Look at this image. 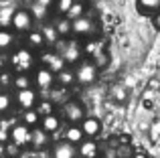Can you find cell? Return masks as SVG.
<instances>
[{
    "label": "cell",
    "mask_w": 160,
    "mask_h": 158,
    "mask_svg": "<svg viewBox=\"0 0 160 158\" xmlns=\"http://www.w3.org/2000/svg\"><path fill=\"white\" fill-rule=\"evenodd\" d=\"M132 154H134L132 146H128V144H126V146L122 144V146L118 148V156H120V158H132Z\"/></svg>",
    "instance_id": "obj_32"
},
{
    "label": "cell",
    "mask_w": 160,
    "mask_h": 158,
    "mask_svg": "<svg viewBox=\"0 0 160 158\" xmlns=\"http://www.w3.org/2000/svg\"><path fill=\"white\" fill-rule=\"evenodd\" d=\"M28 10H31V14H32V18L35 20H47L49 18V8H45V6H41L39 2H35V0H32L31 2V8H28Z\"/></svg>",
    "instance_id": "obj_25"
},
{
    "label": "cell",
    "mask_w": 160,
    "mask_h": 158,
    "mask_svg": "<svg viewBox=\"0 0 160 158\" xmlns=\"http://www.w3.org/2000/svg\"><path fill=\"white\" fill-rule=\"evenodd\" d=\"M35 110L39 111V116L43 118V116L53 114V103H51V101H41V99H39V103L35 106Z\"/></svg>",
    "instance_id": "obj_30"
},
{
    "label": "cell",
    "mask_w": 160,
    "mask_h": 158,
    "mask_svg": "<svg viewBox=\"0 0 160 158\" xmlns=\"http://www.w3.org/2000/svg\"><path fill=\"white\" fill-rule=\"evenodd\" d=\"M55 53L65 61V65H77L83 59V47L77 39H61L55 43Z\"/></svg>",
    "instance_id": "obj_1"
},
{
    "label": "cell",
    "mask_w": 160,
    "mask_h": 158,
    "mask_svg": "<svg viewBox=\"0 0 160 158\" xmlns=\"http://www.w3.org/2000/svg\"><path fill=\"white\" fill-rule=\"evenodd\" d=\"M81 130H83V136L85 138H98L99 134H102V120L99 118H93V116H85V118L81 120Z\"/></svg>",
    "instance_id": "obj_10"
},
{
    "label": "cell",
    "mask_w": 160,
    "mask_h": 158,
    "mask_svg": "<svg viewBox=\"0 0 160 158\" xmlns=\"http://www.w3.org/2000/svg\"><path fill=\"white\" fill-rule=\"evenodd\" d=\"M132 158H148L144 154V152H136V154H132Z\"/></svg>",
    "instance_id": "obj_37"
},
{
    "label": "cell",
    "mask_w": 160,
    "mask_h": 158,
    "mask_svg": "<svg viewBox=\"0 0 160 158\" xmlns=\"http://www.w3.org/2000/svg\"><path fill=\"white\" fill-rule=\"evenodd\" d=\"M12 81H14V73H12L10 69H4V71H0V87L8 89V87H12Z\"/></svg>",
    "instance_id": "obj_29"
},
{
    "label": "cell",
    "mask_w": 160,
    "mask_h": 158,
    "mask_svg": "<svg viewBox=\"0 0 160 158\" xmlns=\"http://www.w3.org/2000/svg\"><path fill=\"white\" fill-rule=\"evenodd\" d=\"M31 130L32 128L24 126L22 122L20 124H14V126H10V142L16 144L18 148L27 146V144H31Z\"/></svg>",
    "instance_id": "obj_9"
},
{
    "label": "cell",
    "mask_w": 160,
    "mask_h": 158,
    "mask_svg": "<svg viewBox=\"0 0 160 158\" xmlns=\"http://www.w3.org/2000/svg\"><path fill=\"white\" fill-rule=\"evenodd\" d=\"M113 95H118V99H124L126 97V91H122L120 87H116V89H113Z\"/></svg>",
    "instance_id": "obj_36"
},
{
    "label": "cell",
    "mask_w": 160,
    "mask_h": 158,
    "mask_svg": "<svg viewBox=\"0 0 160 158\" xmlns=\"http://www.w3.org/2000/svg\"><path fill=\"white\" fill-rule=\"evenodd\" d=\"M53 158H77V146L67 140H59V142L53 144V150H51Z\"/></svg>",
    "instance_id": "obj_11"
},
{
    "label": "cell",
    "mask_w": 160,
    "mask_h": 158,
    "mask_svg": "<svg viewBox=\"0 0 160 158\" xmlns=\"http://www.w3.org/2000/svg\"><path fill=\"white\" fill-rule=\"evenodd\" d=\"M20 120H22L24 126H28V128H37V126H39V122H41V116H39V111L32 107V110H24V111H22V116H20Z\"/></svg>",
    "instance_id": "obj_23"
},
{
    "label": "cell",
    "mask_w": 160,
    "mask_h": 158,
    "mask_svg": "<svg viewBox=\"0 0 160 158\" xmlns=\"http://www.w3.org/2000/svg\"><path fill=\"white\" fill-rule=\"evenodd\" d=\"M91 61H93V65L98 69H103L109 63V57H108L106 51H98V53H93V55H91Z\"/></svg>",
    "instance_id": "obj_28"
},
{
    "label": "cell",
    "mask_w": 160,
    "mask_h": 158,
    "mask_svg": "<svg viewBox=\"0 0 160 158\" xmlns=\"http://www.w3.org/2000/svg\"><path fill=\"white\" fill-rule=\"evenodd\" d=\"M39 103V93H37L35 87H28V89H18L14 93V106H18L20 110H32V107Z\"/></svg>",
    "instance_id": "obj_7"
},
{
    "label": "cell",
    "mask_w": 160,
    "mask_h": 158,
    "mask_svg": "<svg viewBox=\"0 0 160 158\" xmlns=\"http://www.w3.org/2000/svg\"><path fill=\"white\" fill-rule=\"evenodd\" d=\"M14 107V97L8 91H0V116H6Z\"/></svg>",
    "instance_id": "obj_24"
},
{
    "label": "cell",
    "mask_w": 160,
    "mask_h": 158,
    "mask_svg": "<svg viewBox=\"0 0 160 158\" xmlns=\"http://www.w3.org/2000/svg\"><path fill=\"white\" fill-rule=\"evenodd\" d=\"M73 2L75 0H55V12H57L59 16H65L67 12H69V8L73 6Z\"/></svg>",
    "instance_id": "obj_27"
},
{
    "label": "cell",
    "mask_w": 160,
    "mask_h": 158,
    "mask_svg": "<svg viewBox=\"0 0 160 158\" xmlns=\"http://www.w3.org/2000/svg\"><path fill=\"white\" fill-rule=\"evenodd\" d=\"M85 14V2H81V0H75L73 2V6L69 8V12H67V18L69 20H75V18H79V16H83Z\"/></svg>",
    "instance_id": "obj_26"
},
{
    "label": "cell",
    "mask_w": 160,
    "mask_h": 158,
    "mask_svg": "<svg viewBox=\"0 0 160 158\" xmlns=\"http://www.w3.org/2000/svg\"><path fill=\"white\" fill-rule=\"evenodd\" d=\"M49 140H51V134H47L43 128L37 126V128L31 130V146L35 148V150H43V148H47Z\"/></svg>",
    "instance_id": "obj_12"
},
{
    "label": "cell",
    "mask_w": 160,
    "mask_h": 158,
    "mask_svg": "<svg viewBox=\"0 0 160 158\" xmlns=\"http://www.w3.org/2000/svg\"><path fill=\"white\" fill-rule=\"evenodd\" d=\"M43 65H45L47 69H51L53 73H59L61 69H65V67H67L65 61H63V59H61V57H59L55 51H53L49 57H45V59H43Z\"/></svg>",
    "instance_id": "obj_20"
},
{
    "label": "cell",
    "mask_w": 160,
    "mask_h": 158,
    "mask_svg": "<svg viewBox=\"0 0 160 158\" xmlns=\"http://www.w3.org/2000/svg\"><path fill=\"white\" fill-rule=\"evenodd\" d=\"M160 10V0H138V12L142 14H156Z\"/></svg>",
    "instance_id": "obj_22"
},
{
    "label": "cell",
    "mask_w": 160,
    "mask_h": 158,
    "mask_svg": "<svg viewBox=\"0 0 160 158\" xmlns=\"http://www.w3.org/2000/svg\"><path fill=\"white\" fill-rule=\"evenodd\" d=\"M63 118L69 124H81V120L85 118V107H83L81 101L77 99H69L63 106Z\"/></svg>",
    "instance_id": "obj_6"
},
{
    "label": "cell",
    "mask_w": 160,
    "mask_h": 158,
    "mask_svg": "<svg viewBox=\"0 0 160 158\" xmlns=\"http://www.w3.org/2000/svg\"><path fill=\"white\" fill-rule=\"evenodd\" d=\"M53 28H55V32H57L59 39H69V37H71V20L67 18V16H59V18H55Z\"/></svg>",
    "instance_id": "obj_18"
},
{
    "label": "cell",
    "mask_w": 160,
    "mask_h": 158,
    "mask_svg": "<svg viewBox=\"0 0 160 158\" xmlns=\"http://www.w3.org/2000/svg\"><path fill=\"white\" fill-rule=\"evenodd\" d=\"M98 154H99L98 142H95V140H91V138H85L77 146V156L79 158H98Z\"/></svg>",
    "instance_id": "obj_14"
},
{
    "label": "cell",
    "mask_w": 160,
    "mask_h": 158,
    "mask_svg": "<svg viewBox=\"0 0 160 158\" xmlns=\"http://www.w3.org/2000/svg\"><path fill=\"white\" fill-rule=\"evenodd\" d=\"M32 81H35V85L39 87V89H43V91L53 89V85H55V73L51 71V69H47L45 65H41V67L35 69Z\"/></svg>",
    "instance_id": "obj_8"
},
{
    "label": "cell",
    "mask_w": 160,
    "mask_h": 158,
    "mask_svg": "<svg viewBox=\"0 0 160 158\" xmlns=\"http://www.w3.org/2000/svg\"><path fill=\"white\" fill-rule=\"evenodd\" d=\"M45 45H47V39H45L43 31H35V28H32L31 32H27V49L39 51V49L45 47Z\"/></svg>",
    "instance_id": "obj_15"
},
{
    "label": "cell",
    "mask_w": 160,
    "mask_h": 158,
    "mask_svg": "<svg viewBox=\"0 0 160 158\" xmlns=\"http://www.w3.org/2000/svg\"><path fill=\"white\" fill-rule=\"evenodd\" d=\"M35 55H32L31 49H18L10 55V71L12 73H31L35 69Z\"/></svg>",
    "instance_id": "obj_2"
},
{
    "label": "cell",
    "mask_w": 160,
    "mask_h": 158,
    "mask_svg": "<svg viewBox=\"0 0 160 158\" xmlns=\"http://www.w3.org/2000/svg\"><path fill=\"white\" fill-rule=\"evenodd\" d=\"M4 150H6V154H8V156H16V154L20 152V148L16 146V144L8 142V144H4Z\"/></svg>",
    "instance_id": "obj_33"
},
{
    "label": "cell",
    "mask_w": 160,
    "mask_h": 158,
    "mask_svg": "<svg viewBox=\"0 0 160 158\" xmlns=\"http://www.w3.org/2000/svg\"><path fill=\"white\" fill-rule=\"evenodd\" d=\"M63 140H67V142H71V144H75V146H79V144L85 140L81 126H79V124H69V128L65 130V138H63Z\"/></svg>",
    "instance_id": "obj_17"
},
{
    "label": "cell",
    "mask_w": 160,
    "mask_h": 158,
    "mask_svg": "<svg viewBox=\"0 0 160 158\" xmlns=\"http://www.w3.org/2000/svg\"><path fill=\"white\" fill-rule=\"evenodd\" d=\"M39 128H43L47 134H55V132L61 128V118L57 114H49V116H43L39 122Z\"/></svg>",
    "instance_id": "obj_16"
},
{
    "label": "cell",
    "mask_w": 160,
    "mask_h": 158,
    "mask_svg": "<svg viewBox=\"0 0 160 158\" xmlns=\"http://www.w3.org/2000/svg\"><path fill=\"white\" fill-rule=\"evenodd\" d=\"M35 2H39L41 6H45V8H49V10H51V6L55 4V0H35Z\"/></svg>",
    "instance_id": "obj_35"
},
{
    "label": "cell",
    "mask_w": 160,
    "mask_h": 158,
    "mask_svg": "<svg viewBox=\"0 0 160 158\" xmlns=\"http://www.w3.org/2000/svg\"><path fill=\"white\" fill-rule=\"evenodd\" d=\"M32 75L31 73H14V81H12V87H14L16 91L18 89H28V87H32Z\"/></svg>",
    "instance_id": "obj_21"
},
{
    "label": "cell",
    "mask_w": 160,
    "mask_h": 158,
    "mask_svg": "<svg viewBox=\"0 0 160 158\" xmlns=\"http://www.w3.org/2000/svg\"><path fill=\"white\" fill-rule=\"evenodd\" d=\"M10 28L16 35H20V32H24V35L31 32L32 28H35V18H32L31 10H28V8H16V10H12Z\"/></svg>",
    "instance_id": "obj_4"
},
{
    "label": "cell",
    "mask_w": 160,
    "mask_h": 158,
    "mask_svg": "<svg viewBox=\"0 0 160 158\" xmlns=\"http://www.w3.org/2000/svg\"><path fill=\"white\" fill-rule=\"evenodd\" d=\"M98 32V22H95L91 16L83 14L79 18L71 20V35L73 37H79V39H89Z\"/></svg>",
    "instance_id": "obj_5"
},
{
    "label": "cell",
    "mask_w": 160,
    "mask_h": 158,
    "mask_svg": "<svg viewBox=\"0 0 160 158\" xmlns=\"http://www.w3.org/2000/svg\"><path fill=\"white\" fill-rule=\"evenodd\" d=\"M10 142V128L6 126V124H0V144H8Z\"/></svg>",
    "instance_id": "obj_31"
},
{
    "label": "cell",
    "mask_w": 160,
    "mask_h": 158,
    "mask_svg": "<svg viewBox=\"0 0 160 158\" xmlns=\"http://www.w3.org/2000/svg\"><path fill=\"white\" fill-rule=\"evenodd\" d=\"M152 27L156 28V31H160V10L156 14H152Z\"/></svg>",
    "instance_id": "obj_34"
},
{
    "label": "cell",
    "mask_w": 160,
    "mask_h": 158,
    "mask_svg": "<svg viewBox=\"0 0 160 158\" xmlns=\"http://www.w3.org/2000/svg\"><path fill=\"white\" fill-rule=\"evenodd\" d=\"M16 47V32L12 28H0V53H8Z\"/></svg>",
    "instance_id": "obj_13"
},
{
    "label": "cell",
    "mask_w": 160,
    "mask_h": 158,
    "mask_svg": "<svg viewBox=\"0 0 160 158\" xmlns=\"http://www.w3.org/2000/svg\"><path fill=\"white\" fill-rule=\"evenodd\" d=\"M73 73H75V83H79V85H91V83L98 81L99 69L93 65L91 59H81L73 67Z\"/></svg>",
    "instance_id": "obj_3"
},
{
    "label": "cell",
    "mask_w": 160,
    "mask_h": 158,
    "mask_svg": "<svg viewBox=\"0 0 160 158\" xmlns=\"http://www.w3.org/2000/svg\"><path fill=\"white\" fill-rule=\"evenodd\" d=\"M75 83V73L73 69H61L59 73H55V85H61V87H69Z\"/></svg>",
    "instance_id": "obj_19"
}]
</instances>
